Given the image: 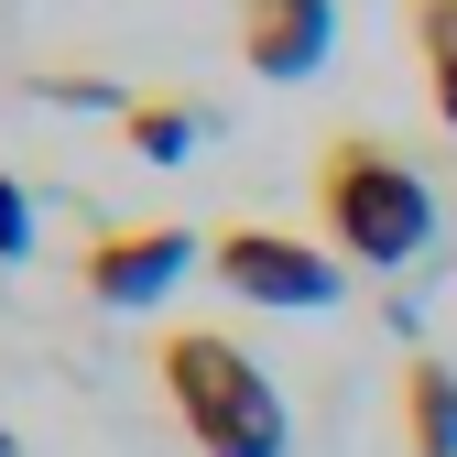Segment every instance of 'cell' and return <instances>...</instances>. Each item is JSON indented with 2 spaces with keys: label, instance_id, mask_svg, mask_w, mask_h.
I'll return each instance as SVG.
<instances>
[{
  "label": "cell",
  "instance_id": "11",
  "mask_svg": "<svg viewBox=\"0 0 457 457\" xmlns=\"http://www.w3.org/2000/svg\"><path fill=\"white\" fill-rule=\"evenodd\" d=\"M0 457H22V436H12V414H0Z\"/></svg>",
  "mask_w": 457,
  "mask_h": 457
},
{
  "label": "cell",
  "instance_id": "2",
  "mask_svg": "<svg viewBox=\"0 0 457 457\" xmlns=\"http://www.w3.org/2000/svg\"><path fill=\"white\" fill-rule=\"evenodd\" d=\"M153 370H163V403H175V425H186L196 457H295V414H283L272 370L240 349V337L163 327Z\"/></svg>",
  "mask_w": 457,
  "mask_h": 457
},
{
  "label": "cell",
  "instance_id": "4",
  "mask_svg": "<svg viewBox=\"0 0 457 457\" xmlns=\"http://www.w3.org/2000/svg\"><path fill=\"white\" fill-rule=\"evenodd\" d=\"M196 262H207V228H186V218H131V228H98V240L77 251V283H87V305L142 316V305L175 295Z\"/></svg>",
  "mask_w": 457,
  "mask_h": 457
},
{
  "label": "cell",
  "instance_id": "3",
  "mask_svg": "<svg viewBox=\"0 0 457 457\" xmlns=\"http://www.w3.org/2000/svg\"><path fill=\"white\" fill-rule=\"evenodd\" d=\"M207 272H218V295L272 305V316H316V305L349 295V262H337L327 240H305V228H272V218L207 228Z\"/></svg>",
  "mask_w": 457,
  "mask_h": 457
},
{
  "label": "cell",
  "instance_id": "7",
  "mask_svg": "<svg viewBox=\"0 0 457 457\" xmlns=\"http://www.w3.org/2000/svg\"><path fill=\"white\" fill-rule=\"evenodd\" d=\"M120 142H131L142 163H186V153L207 142V109H196L186 87H131V98H120Z\"/></svg>",
  "mask_w": 457,
  "mask_h": 457
},
{
  "label": "cell",
  "instance_id": "9",
  "mask_svg": "<svg viewBox=\"0 0 457 457\" xmlns=\"http://www.w3.org/2000/svg\"><path fill=\"white\" fill-rule=\"evenodd\" d=\"M33 251V196L12 186V163H0V262H22Z\"/></svg>",
  "mask_w": 457,
  "mask_h": 457
},
{
  "label": "cell",
  "instance_id": "8",
  "mask_svg": "<svg viewBox=\"0 0 457 457\" xmlns=\"http://www.w3.org/2000/svg\"><path fill=\"white\" fill-rule=\"evenodd\" d=\"M414 54H425V98H436V120L457 131V33H436V22H414Z\"/></svg>",
  "mask_w": 457,
  "mask_h": 457
},
{
  "label": "cell",
  "instance_id": "6",
  "mask_svg": "<svg viewBox=\"0 0 457 457\" xmlns=\"http://www.w3.org/2000/svg\"><path fill=\"white\" fill-rule=\"evenodd\" d=\"M392 414H403V457H457V360L414 349L392 381Z\"/></svg>",
  "mask_w": 457,
  "mask_h": 457
},
{
  "label": "cell",
  "instance_id": "1",
  "mask_svg": "<svg viewBox=\"0 0 457 457\" xmlns=\"http://www.w3.org/2000/svg\"><path fill=\"white\" fill-rule=\"evenodd\" d=\"M305 196H316L327 251L360 262V272H403L436 240V186L403 163V142H381V131H327L316 163H305Z\"/></svg>",
  "mask_w": 457,
  "mask_h": 457
},
{
  "label": "cell",
  "instance_id": "5",
  "mask_svg": "<svg viewBox=\"0 0 457 457\" xmlns=\"http://www.w3.org/2000/svg\"><path fill=\"white\" fill-rule=\"evenodd\" d=\"M228 33H240V66L295 87L337 54V0H228Z\"/></svg>",
  "mask_w": 457,
  "mask_h": 457
},
{
  "label": "cell",
  "instance_id": "10",
  "mask_svg": "<svg viewBox=\"0 0 457 457\" xmlns=\"http://www.w3.org/2000/svg\"><path fill=\"white\" fill-rule=\"evenodd\" d=\"M414 22H436V33H457V0H414Z\"/></svg>",
  "mask_w": 457,
  "mask_h": 457
}]
</instances>
